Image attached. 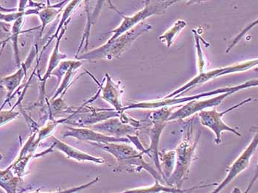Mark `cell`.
I'll use <instances>...</instances> for the list:
<instances>
[{"instance_id": "1", "label": "cell", "mask_w": 258, "mask_h": 193, "mask_svg": "<svg viewBox=\"0 0 258 193\" xmlns=\"http://www.w3.org/2000/svg\"><path fill=\"white\" fill-rule=\"evenodd\" d=\"M200 137V131L197 133L194 132V124L191 121L184 139L176 148L174 170L165 181L168 186L181 189L183 183L188 178L189 167L195 158Z\"/></svg>"}, {"instance_id": "2", "label": "cell", "mask_w": 258, "mask_h": 193, "mask_svg": "<svg viewBox=\"0 0 258 193\" xmlns=\"http://www.w3.org/2000/svg\"><path fill=\"white\" fill-rule=\"evenodd\" d=\"M95 146L100 147L103 151H107L114 156L117 159L118 170H146L149 172L154 179L162 183L163 181L161 174L154 168V167L147 163L143 159V153L137 151L133 147L125 144L117 143H106L98 144L92 143Z\"/></svg>"}, {"instance_id": "3", "label": "cell", "mask_w": 258, "mask_h": 193, "mask_svg": "<svg viewBox=\"0 0 258 193\" xmlns=\"http://www.w3.org/2000/svg\"><path fill=\"white\" fill-rule=\"evenodd\" d=\"M152 29V25L141 23L132 30L119 36L117 39L108 41L106 44L98 48L82 54L78 56L79 60H94L98 59H109L119 58L121 55L132 45L135 40L138 39L143 33Z\"/></svg>"}, {"instance_id": "4", "label": "cell", "mask_w": 258, "mask_h": 193, "mask_svg": "<svg viewBox=\"0 0 258 193\" xmlns=\"http://www.w3.org/2000/svg\"><path fill=\"white\" fill-rule=\"evenodd\" d=\"M176 3V1H145L143 9L131 17L122 15L115 8H113L114 10L119 13V15L123 19V21L116 29L109 32V33H112V36L109 41L117 39L119 36L132 30V28L141 23L143 20L149 18L151 16L162 15L165 14L167 9Z\"/></svg>"}, {"instance_id": "5", "label": "cell", "mask_w": 258, "mask_h": 193, "mask_svg": "<svg viewBox=\"0 0 258 193\" xmlns=\"http://www.w3.org/2000/svg\"><path fill=\"white\" fill-rule=\"evenodd\" d=\"M257 80H251V81H246L240 85L235 86V89L232 91H229L226 93L221 94L218 96L213 97V98L208 99L205 100H192L188 102L187 104L182 106L179 109L172 112L170 116H169L168 122L170 121L178 120V119H184L185 118L194 115V114L204 110L208 109L209 108H213L219 106L227 97L230 96L232 94L242 89H247V88L257 87Z\"/></svg>"}, {"instance_id": "6", "label": "cell", "mask_w": 258, "mask_h": 193, "mask_svg": "<svg viewBox=\"0 0 258 193\" xmlns=\"http://www.w3.org/2000/svg\"><path fill=\"white\" fill-rule=\"evenodd\" d=\"M257 59L246 60V61L242 62V63H238V65H232V66L227 67V68L216 69V70H210V71L207 72V73H204L203 72V73H199L197 77L192 78L188 83L170 93L168 96L165 97V99L172 98V97L178 98L183 93L187 92L196 86L205 84V83L208 82L210 80L220 77V76H225V75L230 74V73L246 71L249 69L254 68V66H257Z\"/></svg>"}, {"instance_id": "7", "label": "cell", "mask_w": 258, "mask_h": 193, "mask_svg": "<svg viewBox=\"0 0 258 193\" xmlns=\"http://www.w3.org/2000/svg\"><path fill=\"white\" fill-rule=\"evenodd\" d=\"M171 111L172 108L163 107V108H157L156 111H153L150 116L151 122H152V127L150 129L149 132L151 144H150L149 148L146 150L145 154L148 155L149 157L153 158L156 168L162 176V174L159 159V139H160L161 134H162L164 127L168 122L169 116L172 114Z\"/></svg>"}, {"instance_id": "8", "label": "cell", "mask_w": 258, "mask_h": 193, "mask_svg": "<svg viewBox=\"0 0 258 193\" xmlns=\"http://www.w3.org/2000/svg\"><path fill=\"white\" fill-rule=\"evenodd\" d=\"M251 100H252L251 98L246 99V100H243V101L235 105V106L230 107L228 109L225 110V111H222V112H219L216 109L204 110V111L199 112V116H200L202 125L208 127V128H210V130L214 132L215 135H216L215 142H216V144H221V133L223 132H232L234 135H238V137L241 136V134L238 132L236 129L227 125L223 121V117L229 111H233V110L236 109L239 107L243 106L246 103H249Z\"/></svg>"}, {"instance_id": "9", "label": "cell", "mask_w": 258, "mask_h": 193, "mask_svg": "<svg viewBox=\"0 0 258 193\" xmlns=\"http://www.w3.org/2000/svg\"><path fill=\"white\" fill-rule=\"evenodd\" d=\"M235 86L232 87L221 88V89H216V90L210 91V92H205V93L199 94V95H194V96L184 97L182 98L172 97V98H164L160 100H155V101L140 102V103H133V104L124 106L122 111L124 112L129 109H157V108H163V107H170L174 106V105L181 104L185 102L200 100L202 97L226 93L229 91H232V89H235Z\"/></svg>"}, {"instance_id": "10", "label": "cell", "mask_w": 258, "mask_h": 193, "mask_svg": "<svg viewBox=\"0 0 258 193\" xmlns=\"http://www.w3.org/2000/svg\"><path fill=\"white\" fill-rule=\"evenodd\" d=\"M258 145V136L256 134L253 137L250 144L248 145L247 148L243 151V152L240 155V156L234 162V163L230 166L228 173L224 180L221 181L219 184H218L217 187L214 189L211 193H220L227 185L232 182V180L235 179L237 176L244 171L249 166L250 161L253 155L255 154Z\"/></svg>"}, {"instance_id": "11", "label": "cell", "mask_w": 258, "mask_h": 193, "mask_svg": "<svg viewBox=\"0 0 258 193\" xmlns=\"http://www.w3.org/2000/svg\"><path fill=\"white\" fill-rule=\"evenodd\" d=\"M67 130L63 132V137H73L80 141L93 142L98 144L106 143H129L130 141L125 137H114L111 136L103 135L95 132L92 129L82 128V127H66Z\"/></svg>"}, {"instance_id": "12", "label": "cell", "mask_w": 258, "mask_h": 193, "mask_svg": "<svg viewBox=\"0 0 258 193\" xmlns=\"http://www.w3.org/2000/svg\"><path fill=\"white\" fill-rule=\"evenodd\" d=\"M36 51L34 49H32L29 56L27 59L25 63H22L19 70L14 74L11 76H6V77H0V89H6L7 92V97H6V101L3 103V106L0 107V111L3 109V107L6 103L10 101L13 97V93L14 91L17 89L22 83V80L27 75L28 69L31 65L32 61L36 55Z\"/></svg>"}, {"instance_id": "13", "label": "cell", "mask_w": 258, "mask_h": 193, "mask_svg": "<svg viewBox=\"0 0 258 193\" xmlns=\"http://www.w3.org/2000/svg\"><path fill=\"white\" fill-rule=\"evenodd\" d=\"M92 130L111 137H122L123 135H132L136 133L138 127L121 122L117 118L114 117L92 126Z\"/></svg>"}, {"instance_id": "14", "label": "cell", "mask_w": 258, "mask_h": 193, "mask_svg": "<svg viewBox=\"0 0 258 193\" xmlns=\"http://www.w3.org/2000/svg\"><path fill=\"white\" fill-rule=\"evenodd\" d=\"M91 111H87L79 116L74 115L76 120H70L72 124L78 126L93 125L98 122H103L111 118L117 117L119 114L115 110L112 109H94L91 108Z\"/></svg>"}, {"instance_id": "15", "label": "cell", "mask_w": 258, "mask_h": 193, "mask_svg": "<svg viewBox=\"0 0 258 193\" xmlns=\"http://www.w3.org/2000/svg\"><path fill=\"white\" fill-rule=\"evenodd\" d=\"M106 84L104 87H102L97 81L100 85V91H102V98L114 107V110L119 114H122L123 113L122 110L124 106H122V100H121L122 91L119 88L120 83H119V84H115L108 74H106Z\"/></svg>"}, {"instance_id": "16", "label": "cell", "mask_w": 258, "mask_h": 193, "mask_svg": "<svg viewBox=\"0 0 258 193\" xmlns=\"http://www.w3.org/2000/svg\"><path fill=\"white\" fill-rule=\"evenodd\" d=\"M51 138L52 139V142H53V144H52L53 148H56L58 151H61L70 159H75L79 162H91L95 164H104L106 162L103 158L95 157L92 155L79 151V150L60 141L55 137H52Z\"/></svg>"}, {"instance_id": "17", "label": "cell", "mask_w": 258, "mask_h": 193, "mask_svg": "<svg viewBox=\"0 0 258 193\" xmlns=\"http://www.w3.org/2000/svg\"><path fill=\"white\" fill-rule=\"evenodd\" d=\"M217 183H210V184L197 185V186H192L189 189H177V188L164 186L162 183L155 180V183L152 186L135 188V189H128V190L118 193H189L191 191L199 189V188L208 187V186H217Z\"/></svg>"}, {"instance_id": "18", "label": "cell", "mask_w": 258, "mask_h": 193, "mask_svg": "<svg viewBox=\"0 0 258 193\" xmlns=\"http://www.w3.org/2000/svg\"><path fill=\"white\" fill-rule=\"evenodd\" d=\"M66 26L63 28V30L62 29L60 31L59 36L57 39L56 44H55V48L52 51V56L50 57V62H49L48 68H47V72H46L45 75L44 77L41 78V92L44 93V85H45L46 81L48 79L49 77L51 76L52 72L55 70V69L58 66L60 63V60L62 59L66 58L67 55L64 54H61L59 52V44L61 38L63 37V34H64L65 31H66Z\"/></svg>"}, {"instance_id": "19", "label": "cell", "mask_w": 258, "mask_h": 193, "mask_svg": "<svg viewBox=\"0 0 258 193\" xmlns=\"http://www.w3.org/2000/svg\"><path fill=\"white\" fill-rule=\"evenodd\" d=\"M68 2H62L59 4L55 5V6H49L48 8H39L38 9H34V10L25 11V15H30V14H37L39 16L40 19L41 20V36L42 35L43 31H44L45 27L48 25L50 22H52L53 19L55 18L57 14L59 13V10H58V8L61 7L65 3Z\"/></svg>"}, {"instance_id": "20", "label": "cell", "mask_w": 258, "mask_h": 193, "mask_svg": "<svg viewBox=\"0 0 258 193\" xmlns=\"http://www.w3.org/2000/svg\"><path fill=\"white\" fill-rule=\"evenodd\" d=\"M22 181L20 177L15 176L11 167L0 170V187L7 193H17L19 185Z\"/></svg>"}, {"instance_id": "21", "label": "cell", "mask_w": 258, "mask_h": 193, "mask_svg": "<svg viewBox=\"0 0 258 193\" xmlns=\"http://www.w3.org/2000/svg\"><path fill=\"white\" fill-rule=\"evenodd\" d=\"M159 159L162 177L166 181L174 170L175 163H176V151L159 152Z\"/></svg>"}, {"instance_id": "22", "label": "cell", "mask_w": 258, "mask_h": 193, "mask_svg": "<svg viewBox=\"0 0 258 193\" xmlns=\"http://www.w3.org/2000/svg\"><path fill=\"white\" fill-rule=\"evenodd\" d=\"M187 25V23L185 21L181 20L176 21L171 28H169L162 36H159V40L162 42L165 43L167 47H170L173 44V41L176 39V36Z\"/></svg>"}, {"instance_id": "23", "label": "cell", "mask_w": 258, "mask_h": 193, "mask_svg": "<svg viewBox=\"0 0 258 193\" xmlns=\"http://www.w3.org/2000/svg\"><path fill=\"white\" fill-rule=\"evenodd\" d=\"M24 17H20L18 20L14 22L13 25L12 29H11V39L13 41V46H14V55H15L16 63L19 68H20L21 61L20 58V51L18 47V38L21 33V29H22V25H23Z\"/></svg>"}, {"instance_id": "24", "label": "cell", "mask_w": 258, "mask_h": 193, "mask_svg": "<svg viewBox=\"0 0 258 193\" xmlns=\"http://www.w3.org/2000/svg\"><path fill=\"white\" fill-rule=\"evenodd\" d=\"M82 63L80 60H73L71 67L68 70V73L64 76V79L62 81L60 87L58 88V90L55 92V95L52 97V100H55V97L59 95L60 94H63L67 92L68 88L70 86V82H72L73 76L76 75V72L78 71L79 68H81Z\"/></svg>"}, {"instance_id": "25", "label": "cell", "mask_w": 258, "mask_h": 193, "mask_svg": "<svg viewBox=\"0 0 258 193\" xmlns=\"http://www.w3.org/2000/svg\"><path fill=\"white\" fill-rule=\"evenodd\" d=\"M99 177H97L95 179L92 180L90 182L85 183V184L80 185V186H74V187L70 188L68 189H63V190L58 191V192H40L36 191V192H30V193H76L79 192L80 191L84 190V189H88L92 185L95 184L99 181Z\"/></svg>"}, {"instance_id": "26", "label": "cell", "mask_w": 258, "mask_h": 193, "mask_svg": "<svg viewBox=\"0 0 258 193\" xmlns=\"http://www.w3.org/2000/svg\"><path fill=\"white\" fill-rule=\"evenodd\" d=\"M73 60H68V61H63L60 63L57 67L56 70L52 72L51 76H55L58 79V82H61V78L66 75L73 63Z\"/></svg>"}, {"instance_id": "27", "label": "cell", "mask_w": 258, "mask_h": 193, "mask_svg": "<svg viewBox=\"0 0 258 193\" xmlns=\"http://www.w3.org/2000/svg\"><path fill=\"white\" fill-rule=\"evenodd\" d=\"M19 115H20V112L14 111L13 108L6 111H0V127L14 120Z\"/></svg>"}, {"instance_id": "28", "label": "cell", "mask_w": 258, "mask_h": 193, "mask_svg": "<svg viewBox=\"0 0 258 193\" xmlns=\"http://www.w3.org/2000/svg\"><path fill=\"white\" fill-rule=\"evenodd\" d=\"M17 11H18L17 9H6V8H4L0 5V13H3V14H5V13L11 14V13L17 12Z\"/></svg>"}, {"instance_id": "29", "label": "cell", "mask_w": 258, "mask_h": 193, "mask_svg": "<svg viewBox=\"0 0 258 193\" xmlns=\"http://www.w3.org/2000/svg\"><path fill=\"white\" fill-rule=\"evenodd\" d=\"M0 28L4 30L5 31L7 32V33H9V32H10L11 25H9V24L0 22Z\"/></svg>"}, {"instance_id": "30", "label": "cell", "mask_w": 258, "mask_h": 193, "mask_svg": "<svg viewBox=\"0 0 258 193\" xmlns=\"http://www.w3.org/2000/svg\"><path fill=\"white\" fill-rule=\"evenodd\" d=\"M9 33H7V32L5 31L4 30L2 29V28H0V40L4 39L7 36V34Z\"/></svg>"}, {"instance_id": "31", "label": "cell", "mask_w": 258, "mask_h": 193, "mask_svg": "<svg viewBox=\"0 0 258 193\" xmlns=\"http://www.w3.org/2000/svg\"><path fill=\"white\" fill-rule=\"evenodd\" d=\"M9 40H10V39L8 38V39L6 40V41H5L4 44H3V46H2V49L1 50H0V57H1L2 53H3V50H4L5 47H6V44H7V42L9 41Z\"/></svg>"}, {"instance_id": "32", "label": "cell", "mask_w": 258, "mask_h": 193, "mask_svg": "<svg viewBox=\"0 0 258 193\" xmlns=\"http://www.w3.org/2000/svg\"><path fill=\"white\" fill-rule=\"evenodd\" d=\"M6 40H5V41H0V46H3V44H4L5 41H6Z\"/></svg>"}, {"instance_id": "33", "label": "cell", "mask_w": 258, "mask_h": 193, "mask_svg": "<svg viewBox=\"0 0 258 193\" xmlns=\"http://www.w3.org/2000/svg\"><path fill=\"white\" fill-rule=\"evenodd\" d=\"M2 158H3V156H2L1 154H0V160H2Z\"/></svg>"}, {"instance_id": "34", "label": "cell", "mask_w": 258, "mask_h": 193, "mask_svg": "<svg viewBox=\"0 0 258 193\" xmlns=\"http://www.w3.org/2000/svg\"><path fill=\"white\" fill-rule=\"evenodd\" d=\"M162 193H165V192H162Z\"/></svg>"}]
</instances>
